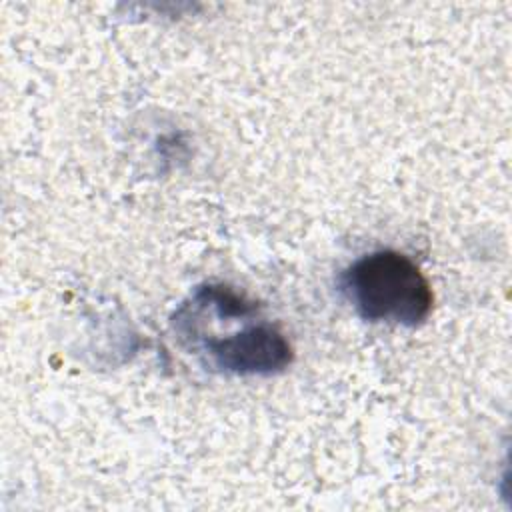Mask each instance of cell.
<instances>
[{
	"label": "cell",
	"mask_w": 512,
	"mask_h": 512,
	"mask_svg": "<svg viewBox=\"0 0 512 512\" xmlns=\"http://www.w3.org/2000/svg\"><path fill=\"white\" fill-rule=\"evenodd\" d=\"M340 286L356 314L368 322L414 328L432 312L434 294L426 276L396 250L360 256L342 272Z\"/></svg>",
	"instance_id": "1"
},
{
	"label": "cell",
	"mask_w": 512,
	"mask_h": 512,
	"mask_svg": "<svg viewBox=\"0 0 512 512\" xmlns=\"http://www.w3.org/2000/svg\"><path fill=\"white\" fill-rule=\"evenodd\" d=\"M224 374L270 376L292 360V346L270 322L250 324L228 336H196L186 340Z\"/></svg>",
	"instance_id": "2"
}]
</instances>
